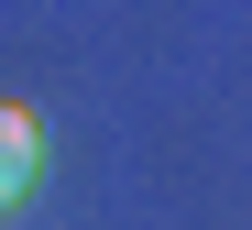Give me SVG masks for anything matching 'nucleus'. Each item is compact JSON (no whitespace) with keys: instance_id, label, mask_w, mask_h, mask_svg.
<instances>
[{"instance_id":"1","label":"nucleus","mask_w":252,"mask_h":230,"mask_svg":"<svg viewBox=\"0 0 252 230\" xmlns=\"http://www.w3.org/2000/svg\"><path fill=\"white\" fill-rule=\"evenodd\" d=\"M33 187H44V121L22 99H0V208H22Z\"/></svg>"}]
</instances>
